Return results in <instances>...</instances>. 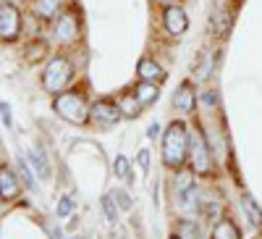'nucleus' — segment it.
<instances>
[{
	"instance_id": "f257e3e1",
	"label": "nucleus",
	"mask_w": 262,
	"mask_h": 239,
	"mask_svg": "<svg viewBox=\"0 0 262 239\" xmlns=\"http://www.w3.org/2000/svg\"><path fill=\"white\" fill-rule=\"evenodd\" d=\"M189 147H191V140L186 134V126L181 121H173L168 126V132L163 134V163L173 171H179L184 161L189 158Z\"/></svg>"
},
{
	"instance_id": "f03ea898",
	"label": "nucleus",
	"mask_w": 262,
	"mask_h": 239,
	"mask_svg": "<svg viewBox=\"0 0 262 239\" xmlns=\"http://www.w3.org/2000/svg\"><path fill=\"white\" fill-rule=\"evenodd\" d=\"M53 105H55V113L71 124H84L90 118V108H86V103L79 92H58Z\"/></svg>"
},
{
	"instance_id": "7ed1b4c3",
	"label": "nucleus",
	"mask_w": 262,
	"mask_h": 239,
	"mask_svg": "<svg viewBox=\"0 0 262 239\" xmlns=\"http://www.w3.org/2000/svg\"><path fill=\"white\" fill-rule=\"evenodd\" d=\"M69 82H71V63L66 58H53L48 63L45 74H42V87L48 92H60Z\"/></svg>"
},
{
	"instance_id": "20e7f679",
	"label": "nucleus",
	"mask_w": 262,
	"mask_h": 239,
	"mask_svg": "<svg viewBox=\"0 0 262 239\" xmlns=\"http://www.w3.org/2000/svg\"><path fill=\"white\" fill-rule=\"evenodd\" d=\"M189 161H191L194 173H200V176H210V173H212V155H210L207 142H205L202 134H194V137H191Z\"/></svg>"
},
{
	"instance_id": "39448f33",
	"label": "nucleus",
	"mask_w": 262,
	"mask_h": 239,
	"mask_svg": "<svg viewBox=\"0 0 262 239\" xmlns=\"http://www.w3.org/2000/svg\"><path fill=\"white\" fill-rule=\"evenodd\" d=\"M18 29H21V18L16 6L3 3V8H0V37H3V42H13L18 37Z\"/></svg>"
},
{
	"instance_id": "423d86ee",
	"label": "nucleus",
	"mask_w": 262,
	"mask_h": 239,
	"mask_svg": "<svg viewBox=\"0 0 262 239\" xmlns=\"http://www.w3.org/2000/svg\"><path fill=\"white\" fill-rule=\"evenodd\" d=\"M163 24H165L168 34L179 37V34H184L189 29V16H186V11L181 6H168L165 13H163Z\"/></svg>"
},
{
	"instance_id": "0eeeda50",
	"label": "nucleus",
	"mask_w": 262,
	"mask_h": 239,
	"mask_svg": "<svg viewBox=\"0 0 262 239\" xmlns=\"http://www.w3.org/2000/svg\"><path fill=\"white\" fill-rule=\"evenodd\" d=\"M179 197H181V205L186 208V210H200L202 208V197H200V187L194 184V179L191 176H181V182H179Z\"/></svg>"
},
{
	"instance_id": "6e6552de",
	"label": "nucleus",
	"mask_w": 262,
	"mask_h": 239,
	"mask_svg": "<svg viewBox=\"0 0 262 239\" xmlns=\"http://www.w3.org/2000/svg\"><path fill=\"white\" fill-rule=\"evenodd\" d=\"M121 113H123L121 105H118V103H111V100H100V103L92 105L95 121H100V124H105V126L118 124V121H121Z\"/></svg>"
},
{
	"instance_id": "1a4fd4ad",
	"label": "nucleus",
	"mask_w": 262,
	"mask_h": 239,
	"mask_svg": "<svg viewBox=\"0 0 262 239\" xmlns=\"http://www.w3.org/2000/svg\"><path fill=\"white\" fill-rule=\"evenodd\" d=\"M231 24H233V13L231 11H226V8H215L212 11V16H210V29H212V34H228V29H231Z\"/></svg>"
},
{
	"instance_id": "9d476101",
	"label": "nucleus",
	"mask_w": 262,
	"mask_h": 239,
	"mask_svg": "<svg viewBox=\"0 0 262 239\" xmlns=\"http://www.w3.org/2000/svg\"><path fill=\"white\" fill-rule=\"evenodd\" d=\"M194 103H196V95H194V90H191V84H189V82L181 84L179 92L173 95V105H176L181 113H191V111H194Z\"/></svg>"
},
{
	"instance_id": "9b49d317",
	"label": "nucleus",
	"mask_w": 262,
	"mask_h": 239,
	"mask_svg": "<svg viewBox=\"0 0 262 239\" xmlns=\"http://www.w3.org/2000/svg\"><path fill=\"white\" fill-rule=\"evenodd\" d=\"M55 37H58L60 42H71V39L76 37V18H74V13H63V16L58 18Z\"/></svg>"
},
{
	"instance_id": "f8f14e48",
	"label": "nucleus",
	"mask_w": 262,
	"mask_h": 239,
	"mask_svg": "<svg viewBox=\"0 0 262 239\" xmlns=\"http://www.w3.org/2000/svg\"><path fill=\"white\" fill-rule=\"evenodd\" d=\"M137 74L142 76V82H160V79H165V71L158 66L155 61H149V58H142L139 61V69H137Z\"/></svg>"
},
{
	"instance_id": "ddd939ff",
	"label": "nucleus",
	"mask_w": 262,
	"mask_h": 239,
	"mask_svg": "<svg viewBox=\"0 0 262 239\" xmlns=\"http://www.w3.org/2000/svg\"><path fill=\"white\" fill-rule=\"evenodd\" d=\"M0 192H3V200H13L18 194V184H16V176L3 166V171H0Z\"/></svg>"
},
{
	"instance_id": "4468645a",
	"label": "nucleus",
	"mask_w": 262,
	"mask_h": 239,
	"mask_svg": "<svg viewBox=\"0 0 262 239\" xmlns=\"http://www.w3.org/2000/svg\"><path fill=\"white\" fill-rule=\"evenodd\" d=\"M242 208H244V213L249 215V221H252L254 226H262V210H259V205L254 203L252 194H242Z\"/></svg>"
},
{
	"instance_id": "2eb2a0df",
	"label": "nucleus",
	"mask_w": 262,
	"mask_h": 239,
	"mask_svg": "<svg viewBox=\"0 0 262 239\" xmlns=\"http://www.w3.org/2000/svg\"><path fill=\"white\" fill-rule=\"evenodd\" d=\"M60 3H63V0H37V3H34V13L39 18H53L60 11Z\"/></svg>"
},
{
	"instance_id": "dca6fc26",
	"label": "nucleus",
	"mask_w": 262,
	"mask_h": 239,
	"mask_svg": "<svg viewBox=\"0 0 262 239\" xmlns=\"http://www.w3.org/2000/svg\"><path fill=\"white\" fill-rule=\"evenodd\" d=\"M134 95H137V100H139L142 105H149V103L155 100L160 92H158V87L152 84V82H142V84L137 87V90H134Z\"/></svg>"
},
{
	"instance_id": "f3484780",
	"label": "nucleus",
	"mask_w": 262,
	"mask_h": 239,
	"mask_svg": "<svg viewBox=\"0 0 262 239\" xmlns=\"http://www.w3.org/2000/svg\"><path fill=\"white\" fill-rule=\"evenodd\" d=\"M212 239H238V229L231 221H221L212 229Z\"/></svg>"
},
{
	"instance_id": "a211bd4d",
	"label": "nucleus",
	"mask_w": 262,
	"mask_h": 239,
	"mask_svg": "<svg viewBox=\"0 0 262 239\" xmlns=\"http://www.w3.org/2000/svg\"><path fill=\"white\" fill-rule=\"evenodd\" d=\"M29 161L37 166V171H39V176H42V179H45V176H50V166H48V158L42 155V150H39V147H32Z\"/></svg>"
},
{
	"instance_id": "6ab92c4d",
	"label": "nucleus",
	"mask_w": 262,
	"mask_h": 239,
	"mask_svg": "<svg viewBox=\"0 0 262 239\" xmlns=\"http://www.w3.org/2000/svg\"><path fill=\"white\" fill-rule=\"evenodd\" d=\"M176 234L181 236V239H200V226H196L194 221H179V226H176Z\"/></svg>"
},
{
	"instance_id": "aec40b11",
	"label": "nucleus",
	"mask_w": 262,
	"mask_h": 239,
	"mask_svg": "<svg viewBox=\"0 0 262 239\" xmlns=\"http://www.w3.org/2000/svg\"><path fill=\"white\" fill-rule=\"evenodd\" d=\"M113 171H116V176H118V179L128 182V179H131V166H128V158L118 155V158H116V163H113Z\"/></svg>"
},
{
	"instance_id": "412c9836",
	"label": "nucleus",
	"mask_w": 262,
	"mask_h": 239,
	"mask_svg": "<svg viewBox=\"0 0 262 239\" xmlns=\"http://www.w3.org/2000/svg\"><path fill=\"white\" fill-rule=\"evenodd\" d=\"M202 213L207 215L210 221H217V218H221V203H217V200H210L207 205H202Z\"/></svg>"
},
{
	"instance_id": "4be33fe9",
	"label": "nucleus",
	"mask_w": 262,
	"mask_h": 239,
	"mask_svg": "<svg viewBox=\"0 0 262 239\" xmlns=\"http://www.w3.org/2000/svg\"><path fill=\"white\" fill-rule=\"evenodd\" d=\"M102 210H105V215H107L111 221H116V218H118V208H116V203H113V194L102 197Z\"/></svg>"
},
{
	"instance_id": "5701e85b",
	"label": "nucleus",
	"mask_w": 262,
	"mask_h": 239,
	"mask_svg": "<svg viewBox=\"0 0 262 239\" xmlns=\"http://www.w3.org/2000/svg\"><path fill=\"white\" fill-rule=\"evenodd\" d=\"M74 213V197H63L58 203V215L60 218H66V215H71Z\"/></svg>"
},
{
	"instance_id": "b1692460",
	"label": "nucleus",
	"mask_w": 262,
	"mask_h": 239,
	"mask_svg": "<svg viewBox=\"0 0 262 239\" xmlns=\"http://www.w3.org/2000/svg\"><path fill=\"white\" fill-rule=\"evenodd\" d=\"M212 61H215V55L207 53V55H205V63H202V69H196V76H200V79H207L210 71H212Z\"/></svg>"
},
{
	"instance_id": "393cba45",
	"label": "nucleus",
	"mask_w": 262,
	"mask_h": 239,
	"mask_svg": "<svg viewBox=\"0 0 262 239\" xmlns=\"http://www.w3.org/2000/svg\"><path fill=\"white\" fill-rule=\"evenodd\" d=\"M18 171L24 173V179H27V182H29L32 187H37V179H34V171H29V168H27V161H24V158H18Z\"/></svg>"
},
{
	"instance_id": "a878e982",
	"label": "nucleus",
	"mask_w": 262,
	"mask_h": 239,
	"mask_svg": "<svg viewBox=\"0 0 262 239\" xmlns=\"http://www.w3.org/2000/svg\"><path fill=\"white\" fill-rule=\"evenodd\" d=\"M3 124H6V129H11V105L8 103H3Z\"/></svg>"
},
{
	"instance_id": "bb28decb",
	"label": "nucleus",
	"mask_w": 262,
	"mask_h": 239,
	"mask_svg": "<svg viewBox=\"0 0 262 239\" xmlns=\"http://www.w3.org/2000/svg\"><path fill=\"white\" fill-rule=\"evenodd\" d=\"M116 197H118L121 208H131V200H128V194H126V192H116Z\"/></svg>"
},
{
	"instance_id": "cd10ccee",
	"label": "nucleus",
	"mask_w": 262,
	"mask_h": 239,
	"mask_svg": "<svg viewBox=\"0 0 262 239\" xmlns=\"http://www.w3.org/2000/svg\"><path fill=\"white\" fill-rule=\"evenodd\" d=\"M158 134H160V126H158V124H152V126L147 129V137H149V140H155Z\"/></svg>"
},
{
	"instance_id": "c85d7f7f",
	"label": "nucleus",
	"mask_w": 262,
	"mask_h": 239,
	"mask_svg": "<svg viewBox=\"0 0 262 239\" xmlns=\"http://www.w3.org/2000/svg\"><path fill=\"white\" fill-rule=\"evenodd\" d=\"M139 163H142V168L149 166V153H147V150H142V153H139Z\"/></svg>"
},
{
	"instance_id": "c756f323",
	"label": "nucleus",
	"mask_w": 262,
	"mask_h": 239,
	"mask_svg": "<svg viewBox=\"0 0 262 239\" xmlns=\"http://www.w3.org/2000/svg\"><path fill=\"white\" fill-rule=\"evenodd\" d=\"M163 3H173V0H163Z\"/></svg>"
},
{
	"instance_id": "7c9ffc66",
	"label": "nucleus",
	"mask_w": 262,
	"mask_h": 239,
	"mask_svg": "<svg viewBox=\"0 0 262 239\" xmlns=\"http://www.w3.org/2000/svg\"><path fill=\"white\" fill-rule=\"evenodd\" d=\"M173 239H181V236H179V234H176V236H173Z\"/></svg>"
}]
</instances>
